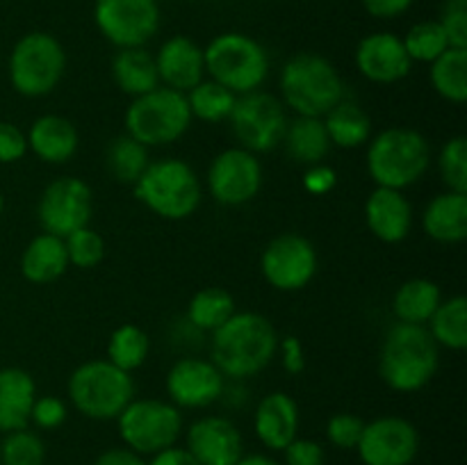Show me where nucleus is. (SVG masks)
<instances>
[{
    "label": "nucleus",
    "instance_id": "a19ab883",
    "mask_svg": "<svg viewBox=\"0 0 467 465\" xmlns=\"http://www.w3.org/2000/svg\"><path fill=\"white\" fill-rule=\"evenodd\" d=\"M365 419L356 413H336L327 422V440L336 450H356L360 436H363Z\"/></svg>",
    "mask_w": 467,
    "mask_h": 465
},
{
    "label": "nucleus",
    "instance_id": "e433bc0d",
    "mask_svg": "<svg viewBox=\"0 0 467 465\" xmlns=\"http://www.w3.org/2000/svg\"><path fill=\"white\" fill-rule=\"evenodd\" d=\"M401 41H404V48L409 57L413 59V64H431L433 59H438L450 48V41H447V35L438 18L413 23L409 32L401 36Z\"/></svg>",
    "mask_w": 467,
    "mask_h": 465
},
{
    "label": "nucleus",
    "instance_id": "f704fd0d",
    "mask_svg": "<svg viewBox=\"0 0 467 465\" xmlns=\"http://www.w3.org/2000/svg\"><path fill=\"white\" fill-rule=\"evenodd\" d=\"M185 98L187 105H190L192 119L203 123H223L231 117L237 96L231 89L219 85V82L205 78V80H201L199 85L187 91Z\"/></svg>",
    "mask_w": 467,
    "mask_h": 465
},
{
    "label": "nucleus",
    "instance_id": "5701e85b",
    "mask_svg": "<svg viewBox=\"0 0 467 465\" xmlns=\"http://www.w3.org/2000/svg\"><path fill=\"white\" fill-rule=\"evenodd\" d=\"M27 150L46 164H67L80 146V135L71 119L62 114H41L30 123Z\"/></svg>",
    "mask_w": 467,
    "mask_h": 465
},
{
    "label": "nucleus",
    "instance_id": "aec40b11",
    "mask_svg": "<svg viewBox=\"0 0 467 465\" xmlns=\"http://www.w3.org/2000/svg\"><path fill=\"white\" fill-rule=\"evenodd\" d=\"M160 85L187 94L192 87L205 80L203 46L187 35H173L153 53Z\"/></svg>",
    "mask_w": 467,
    "mask_h": 465
},
{
    "label": "nucleus",
    "instance_id": "c85d7f7f",
    "mask_svg": "<svg viewBox=\"0 0 467 465\" xmlns=\"http://www.w3.org/2000/svg\"><path fill=\"white\" fill-rule=\"evenodd\" d=\"M283 146L290 160L301 167H313L324 162L331 153V140L327 135L322 117H295L287 123Z\"/></svg>",
    "mask_w": 467,
    "mask_h": 465
},
{
    "label": "nucleus",
    "instance_id": "cd10ccee",
    "mask_svg": "<svg viewBox=\"0 0 467 465\" xmlns=\"http://www.w3.org/2000/svg\"><path fill=\"white\" fill-rule=\"evenodd\" d=\"M331 146L342 150H354L368 144L374 135L372 117L354 100L345 98L333 105L322 117Z\"/></svg>",
    "mask_w": 467,
    "mask_h": 465
},
{
    "label": "nucleus",
    "instance_id": "473e14b6",
    "mask_svg": "<svg viewBox=\"0 0 467 465\" xmlns=\"http://www.w3.org/2000/svg\"><path fill=\"white\" fill-rule=\"evenodd\" d=\"M433 342L442 349L465 351L467 349V299L463 294L442 299L436 313L427 322Z\"/></svg>",
    "mask_w": 467,
    "mask_h": 465
},
{
    "label": "nucleus",
    "instance_id": "7ed1b4c3",
    "mask_svg": "<svg viewBox=\"0 0 467 465\" xmlns=\"http://www.w3.org/2000/svg\"><path fill=\"white\" fill-rule=\"evenodd\" d=\"M431 144L420 130L409 126L383 128L368 141L365 167L377 187L409 190L431 169Z\"/></svg>",
    "mask_w": 467,
    "mask_h": 465
},
{
    "label": "nucleus",
    "instance_id": "ddd939ff",
    "mask_svg": "<svg viewBox=\"0 0 467 465\" xmlns=\"http://www.w3.org/2000/svg\"><path fill=\"white\" fill-rule=\"evenodd\" d=\"M94 191L78 176H59L44 187L36 203V219L44 232L67 237L91 223Z\"/></svg>",
    "mask_w": 467,
    "mask_h": 465
},
{
    "label": "nucleus",
    "instance_id": "37998d69",
    "mask_svg": "<svg viewBox=\"0 0 467 465\" xmlns=\"http://www.w3.org/2000/svg\"><path fill=\"white\" fill-rule=\"evenodd\" d=\"M438 23L445 30L450 48H467V0H445Z\"/></svg>",
    "mask_w": 467,
    "mask_h": 465
},
{
    "label": "nucleus",
    "instance_id": "393cba45",
    "mask_svg": "<svg viewBox=\"0 0 467 465\" xmlns=\"http://www.w3.org/2000/svg\"><path fill=\"white\" fill-rule=\"evenodd\" d=\"M36 399V383L21 367H0V433L30 427V410Z\"/></svg>",
    "mask_w": 467,
    "mask_h": 465
},
{
    "label": "nucleus",
    "instance_id": "4c0bfd02",
    "mask_svg": "<svg viewBox=\"0 0 467 465\" xmlns=\"http://www.w3.org/2000/svg\"><path fill=\"white\" fill-rule=\"evenodd\" d=\"M46 442L36 429H18L0 440V465H46Z\"/></svg>",
    "mask_w": 467,
    "mask_h": 465
},
{
    "label": "nucleus",
    "instance_id": "423d86ee",
    "mask_svg": "<svg viewBox=\"0 0 467 465\" xmlns=\"http://www.w3.org/2000/svg\"><path fill=\"white\" fill-rule=\"evenodd\" d=\"M205 78L219 82L235 96L263 89L269 78V53L255 36L228 30L203 46Z\"/></svg>",
    "mask_w": 467,
    "mask_h": 465
},
{
    "label": "nucleus",
    "instance_id": "bb28decb",
    "mask_svg": "<svg viewBox=\"0 0 467 465\" xmlns=\"http://www.w3.org/2000/svg\"><path fill=\"white\" fill-rule=\"evenodd\" d=\"M112 80L130 98L144 96L160 87L158 68H155V57L146 46L140 48H117L112 57Z\"/></svg>",
    "mask_w": 467,
    "mask_h": 465
},
{
    "label": "nucleus",
    "instance_id": "c756f323",
    "mask_svg": "<svg viewBox=\"0 0 467 465\" xmlns=\"http://www.w3.org/2000/svg\"><path fill=\"white\" fill-rule=\"evenodd\" d=\"M442 301V290L431 278H409L401 283L392 296V315L397 322L422 324L431 319Z\"/></svg>",
    "mask_w": 467,
    "mask_h": 465
},
{
    "label": "nucleus",
    "instance_id": "864d4df0",
    "mask_svg": "<svg viewBox=\"0 0 467 465\" xmlns=\"http://www.w3.org/2000/svg\"><path fill=\"white\" fill-rule=\"evenodd\" d=\"M5 210V199H3V191H0V214H3Z\"/></svg>",
    "mask_w": 467,
    "mask_h": 465
},
{
    "label": "nucleus",
    "instance_id": "f03ea898",
    "mask_svg": "<svg viewBox=\"0 0 467 465\" xmlns=\"http://www.w3.org/2000/svg\"><path fill=\"white\" fill-rule=\"evenodd\" d=\"M441 365V346L422 324H392L379 351V377L390 390L410 395L433 381Z\"/></svg>",
    "mask_w": 467,
    "mask_h": 465
},
{
    "label": "nucleus",
    "instance_id": "a211bd4d",
    "mask_svg": "<svg viewBox=\"0 0 467 465\" xmlns=\"http://www.w3.org/2000/svg\"><path fill=\"white\" fill-rule=\"evenodd\" d=\"M354 62L360 76L374 85H397L413 68L401 36L388 30L365 35L356 46Z\"/></svg>",
    "mask_w": 467,
    "mask_h": 465
},
{
    "label": "nucleus",
    "instance_id": "de8ad7c7",
    "mask_svg": "<svg viewBox=\"0 0 467 465\" xmlns=\"http://www.w3.org/2000/svg\"><path fill=\"white\" fill-rule=\"evenodd\" d=\"M276 356H281V365L287 374L296 377L306 369V349L304 342L296 336H285L278 337V351Z\"/></svg>",
    "mask_w": 467,
    "mask_h": 465
},
{
    "label": "nucleus",
    "instance_id": "f3484780",
    "mask_svg": "<svg viewBox=\"0 0 467 465\" xmlns=\"http://www.w3.org/2000/svg\"><path fill=\"white\" fill-rule=\"evenodd\" d=\"M356 451L363 465H413L420 454V431L410 419L381 415L365 422Z\"/></svg>",
    "mask_w": 467,
    "mask_h": 465
},
{
    "label": "nucleus",
    "instance_id": "09e8293b",
    "mask_svg": "<svg viewBox=\"0 0 467 465\" xmlns=\"http://www.w3.org/2000/svg\"><path fill=\"white\" fill-rule=\"evenodd\" d=\"M415 0H360L365 12L377 21H395V18L404 16Z\"/></svg>",
    "mask_w": 467,
    "mask_h": 465
},
{
    "label": "nucleus",
    "instance_id": "9b49d317",
    "mask_svg": "<svg viewBox=\"0 0 467 465\" xmlns=\"http://www.w3.org/2000/svg\"><path fill=\"white\" fill-rule=\"evenodd\" d=\"M228 123H231L237 146L260 155L283 144L290 112L276 94L258 89L237 96Z\"/></svg>",
    "mask_w": 467,
    "mask_h": 465
},
{
    "label": "nucleus",
    "instance_id": "c03bdc74",
    "mask_svg": "<svg viewBox=\"0 0 467 465\" xmlns=\"http://www.w3.org/2000/svg\"><path fill=\"white\" fill-rule=\"evenodd\" d=\"M283 454V465H324L327 463V451H324L322 442L313 440V438L296 436Z\"/></svg>",
    "mask_w": 467,
    "mask_h": 465
},
{
    "label": "nucleus",
    "instance_id": "2f4dec72",
    "mask_svg": "<svg viewBox=\"0 0 467 465\" xmlns=\"http://www.w3.org/2000/svg\"><path fill=\"white\" fill-rule=\"evenodd\" d=\"M429 80L442 100L463 105L467 100V48H447L429 64Z\"/></svg>",
    "mask_w": 467,
    "mask_h": 465
},
{
    "label": "nucleus",
    "instance_id": "58836bf2",
    "mask_svg": "<svg viewBox=\"0 0 467 465\" xmlns=\"http://www.w3.org/2000/svg\"><path fill=\"white\" fill-rule=\"evenodd\" d=\"M438 173L445 190L467 191V140L465 135H454L442 144L436 158Z\"/></svg>",
    "mask_w": 467,
    "mask_h": 465
},
{
    "label": "nucleus",
    "instance_id": "20e7f679",
    "mask_svg": "<svg viewBox=\"0 0 467 465\" xmlns=\"http://www.w3.org/2000/svg\"><path fill=\"white\" fill-rule=\"evenodd\" d=\"M278 98L295 117H324L347 98V87L331 59L319 53H296L278 73Z\"/></svg>",
    "mask_w": 467,
    "mask_h": 465
},
{
    "label": "nucleus",
    "instance_id": "49530a36",
    "mask_svg": "<svg viewBox=\"0 0 467 465\" xmlns=\"http://www.w3.org/2000/svg\"><path fill=\"white\" fill-rule=\"evenodd\" d=\"M337 185V173L336 169L328 164L319 162L313 167H306L304 171V190L313 196H324L328 191L336 190Z\"/></svg>",
    "mask_w": 467,
    "mask_h": 465
},
{
    "label": "nucleus",
    "instance_id": "4468645a",
    "mask_svg": "<svg viewBox=\"0 0 467 465\" xmlns=\"http://www.w3.org/2000/svg\"><path fill=\"white\" fill-rule=\"evenodd\" d=\"M317 249L299 232H281L267 242L260 255V274L278 292H299L317 274Z\"/></svg>",
    "mask_w": 467,
    "mask_h": 465
},
{
    "label": "nucleus",
    "instance_id": "6ab92c4d",
    "mask_svg": "<svg viewBox=\"0 0 467 465\" xmlns=\"http://www.w3.org/2000/svg\"><path fill=\"white\" fill-rule=\"evenodd\" d=\"M185 450L201 465H235L244 454V436L231 418L203 415L185 429Z\"/></svg>",
    "mask_w": 467,
    "mask_h": 465
},
{
    "label": "nucleus",
    "instance_id": "a878e982",
    "mask_svg": "<svg viewBox=\"0 0 467 465\" xmlns=\"http://www.w3.org/2000/svg\"><path fill=\"white\" fill-rule=\"evenodd\" d=\"M68 264L64 237L39 232L21 253V276L32 285H48L67 274Z\"/></svg>",
    "mask_w": 467,
    "mask_h": 465
},
{
    "label": "nucleus",
    "instance_id": "2eb2a0df",
    "mask_svg": "<svg viewBox=\"0 0 467 465\" xmlns=\"http://www.w3.org/2000/svg\"><path fill=\"white\" fill-rule=\"evenodd\" d=\"M263 162L242 146H228L213 158L205 176L210 196L228 208L251 203L263 190Z\"/></svg>",
    "mask_w": 467,
    "mask_h": 465
},
{
    "label": "nucleus",
    "instance_id": "6e6552de",
    "mask_svg": "<svg viewBox=\"0 0 467 465\" xmlns=\"http://www.w3.org/2000/svg\"><path fill=\"white\" fill-rule=\"evenodd\" d=\"M67 64V50L57 36L46 30L26 32L9 53V85L23 98H44L59 87Z\"/></svg>",
    "mask_w": 467,
    "mask_h": 465
},
{
    "label": "nucleus",
    "instance_id": "ea45409f",
    "mask_svg": "<svg viewBox=\"0 0 467 465\" xmlns=\"http://www.w3.org/2000/svg\"><path fill=\"white\" fill-rule=\"evenodd\" d=\"M68 264L78 269H94L105 258V240L99 231L91 226L78 228L71 235L64 237Z\"/></svg>",
    "mask_w": 467,
    "mask_h": 465
},
{
    "label": "nucleus",
    "instance_id": "f8f14e48",
    "mask_svg": "<svg viewBox=\"0 0 467 465\" xmlns=\"http://www.w3.org/2000/svg\"><path fill=\"white\" fill-rule=\"evenodd\" d=\"M94 26L114 48H140L160 30L158 0H94Z\"/></svg>",
    "mask_w": 467,
    "mask_h": 465
},
{
    "label": "nucleus",
    "instance_id": "412c9836",
    "mask_svg": "<svg viewBox=\"0 0 467 465\" xmlns=\"http://www.w3.org/2000/svg\"><path fill=\"white\" fill-rule=\"evenodd\" d=\"M413 203L400 190L374 187L365 201V223L383 244H400L413 231Z\"/></svg>",
    "mask_w": 467,
    "mask_h": 465
},
{
    "label": "nucleus",
    "instance_id": "4be33fe9",
    "mask_svg": "<svg viewBox=\"0 0 467 465\" xmlns=\"http://www.w3.org/2000/svg\"><path fill=\"white\" fill-rule=\"evenodd\" d=\"M301 413L295 397L276 390L265 395L254 410V433L269 451H283L299 436Z\"/></svg>",
    "mask_w": 467,
    "mask_h": 465
},
{
    "label": "nucleus",
    "instance_id": "8fccbe9b",
    "mask_svg": "<svg viewBox=\"0 0 467 465\" xmlns=\"http://www.w3.org/2000/svg\"><path fill=\"white\" fill-rule=\"evenodd\" d=\"M94 465H149V459L140 456L137 451L128 450L126 445H119L100 451L99 459L94 460Z\"/></svg>",
    "mask_w": 467,
    "mask_h": 465
},
{
    "label": "nucleus",
    "instance_id": "603ef678",
    "mask_svg": "<svg viewBox=\"0 0 467 465\" xmlns=\"http://www.w3.org/2000/svg\"><path fill=\"white\" fill-rule=\"evenodd\" d=\"M235 465H283V463L274 459V456L263 454V451H249V454L244 451Z\"/></svg>",
    "mask_w": 467,
    "mask_h": 465
},
{
    "label": "nucleus",
    "instance_id": "39448f33",
    "mask_svg": "<svg viewBox=\"0 0 467 465\" xmlns=\"http://www.w3.org/2000/svg\"><path fill=\"white\" fill-rule=\"evenodd\" d=\"M132 191L146 210L167 222H185L203 201L199 173L181 158L150 160Z\"/></svg>",
    "mask_w": 467,
    "mask_h": 465
},
{
    "label": "nucleus",
    "instance_id": "b1692460",
    "mask_svg": "<svg viewBox=\"0 0 467 465\" xmlns=\"http://www.w3.org/2000/svg\"><path fill=\"white\" fill-rule=\"evenodd\" d=\"M422 231L438 244H459L467 237V191L445 190L422 212Z\"/></svg>",
    "mask_w": 467,
    "mask_h": 465
},
{
    "label": "nucleus",
    "instance_id": "9d476101",
    "mask_svg": "<svg viewBox=\"0 0 467 465\" xmlns=\"http://www.w3.org/2000/svg\"><path fill=\"white\" fill-rule=\"evenodd\" d=\"M114 422L123 445L144 459L178 445L185 431L182 410L169 399L155 397H135Z\"/></svg>",
    "mask_w": 467,
    "mask_h": 465
},
{
    "label": "nucleus",
    "instance_id": "f257e3e1",
    "mask_svg": "<svg viewBox=\"0 0 467 465\" xmlns=\"http://www.w3.org/2000/svg\"><path fill=\"white\" fill-rule=\"evenodd\" d=\"M278 351V333L265 315L235 310L210 333V360L228 381H246L272 365Z\"/></svg>",
    "mask_w": 467,
    "mask_h": 465
},
{
    "label": "nucleus",
    "instance_id": "7c9ffc66",
    "mask_svg": "<svg viewBox=\"0 0 467 465\" xmlns=\"http://www.w3.org/2000/svg\"><path fill=\"white\" fill-rule=\"evenodd\" d=\"M237 310L235 296L223 287H203L187 304L185 322L194 331L210 336Z\"/></svg>",
    "mask_w": 467,
    "mask_h": 465
},
{
    "label": "nucleus",
    "instance_id": "a18cd8bd",
    "mask_svg": "<svg viewBox=\"0 0 467 465\" xmlns=\"http://www.w3.org/2000/svg\"><path fill=\"white\" fill-rule=\"evenodd\" d=\"M27 155V135L16 123L0 121V164H14Z\"/></svg>",
    "mask_w": 467,
    "mask_h": 465
},
{
    "label": "nucleus",
    "instance_id": "0eeeda50",
    "mask_svg": "<svg viewBox=\"0 0 467 465\" xmlns=\"http://www.w3.org/2000/svg\"><path fill=\"white\" fill-rule=\"evenodd\" d=\"M67 397L82 418L109 422L135 399V378L108 358L85 360L68 377Z\"/></svg>",
    "mask_w": 467,
    "mask_h": 465
},
{
    "label": "nucleus",
    "instance_id": "72a5a7b5",
    "mask_svg": "<svg viewBox=\"0 0 467 465\" xmlns=\"http://www.w3.org/2000/svg\"><path fill=\"white\" fill-rule=\"evenodd\" d=\"M150 162V153L144 144L132 140L128 132L114 137L105 150V167L108 173L121 185H135Z\"/></svg>",
    "mask_w": 467,
    "mask_h": 465
},
{
    "label": "nucleus",
    "instance_id": "c9c22d12",
    "mask_svg": "<svg viewBox=\"0 0 467 465\" xmlns=\"http://www.w3.org/2000/svg\"><path fill=\"white\" fill-rule=\"evenodd\" d=\"M150 351V340L144 328L137 324H121L112 331L108 340V360L123 372H135L146 363Z\"/></svg>",
    "mask_w": 467,
    "mask_h": 465
},
{
    "label": "nucleus",
    "instance_id": "dca6fc26",
    "mask_svg": "<svg viewBox=\"0 0 467 465\" xmlns=\"http://www.w3.org/2000/svg\"><path fill=\"white\" fill-rule=\"evenodd\" d=\"M228 378L210 358L182 356L164 377L167 399L181 410H203L222 401Z\"/></svg>",
    "mask_w": 467,
    "mask_h": 465
},
{
    "label": "nucleus",
    "instance_id": "1a4fd4ad",
    "mask_svg": "<svg viewBox=\"0 0 467 465\" xmlns=\"http://www.w3.org/2000/svg\"><path fill=\"white\" fill-rule=\"evenodd\" d=\"M192 112L185 94L169 87H155L144 96L130 100L126 109V132L146 149L169 146L182 140L192 126Z\"/></svg>",
    "mask_w": 467,
    "mask_h": 465
},
{
    "label": "nucleus",
    "instance_id": "79ce46f5",
    "mask_svg": "<svg viewBox=\"0 0 467 465\" xmlns=\"http://www.w3.org/2000/svg\"><path fill=\"white\" fill-rule=\"evenodd\" d=\"M68 418V404L57 395H36L30 410V424L36 431H55Z\"/></svg>",
    "mask_w": 467,
    "mask_h": 465
},
{
    "label": "nucleus",
    "instance_id": "3c124183",
    "mask_svg": "<svg viewBox=\"0 0 467 465\" xmlns=\"http://www.w3.org/2000/svg\"><path fill=\"white\" fill-rule=\"evenodd\" d=\"M149 465H201V463L185 450V447L173 445L150 456Z\"/></svg>",
    "mask_w": 467,
    "mask_h": 465
}]
</instances>
